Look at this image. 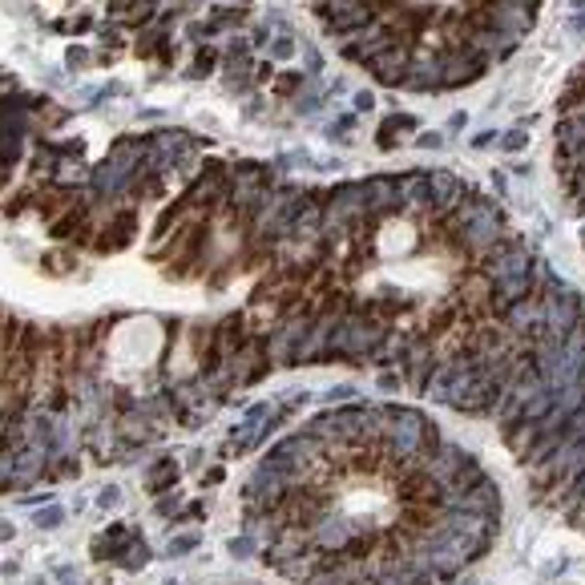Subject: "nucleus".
<instances>
[{
    "instance_id": "f257e3e1",
    "label": "nucleus",
    "mask_w": 585,
    "mask_h": 585,
    "mask_svg": "<svg viewBox=\"0 0 585 585\" xmlns=\"http://www.w3.org/2000/svg\"><path fill=\"white\" fill-rule=\"evenodd\" d=\"M133 230H137V214L133 210H117L109 218V227H101V234L93 238V250L101 255H114V250H126L133 243Z\"/></svg>"
},
{
    "instance_id": "f03ea898",
    "label": "nucleus",
    "mask_w": 585,
    "mask_h": 585,
    "mask_svg": "<svg viewBox=\"0 0 585 585\" xmlns=\"http://www.w3.org/2000/svg\"><path fill=\"white\" fill-rule=\"evenodd\" d=\"M133 537H137V533H133L130 525H109V529H105V533H101L98 541H93V557H98V561L121 557V553H126V545H130Z\"/></svg>"
},
{
    "instance_id": "7ed1b4c3",
    "label": "nucleus",
    "mask_w": 585,
    "mask_h": 585,
    "mask_svg": "<svg viewBox=\"0 0 585 585\" xmlns=\"http://www.w3.org/2000/svg\"><path fill=\"white\" fill-rule=\"evenodd\" d=\"M178 476H182L178 460H174V456H162V460H154V469L146 472V488L154 492V497H162L166 488L178 485Z\"/></svg>"
},
{
    "instance_id": "20e7f679",
    "label": "nucleus",
    "mask_w": 585,
    "mask_h": 585,
    "mask_svg": "<svg viewBox=\"0 0 585 585\" xmlns=\"http://www.w3.org/2000/svg\"><path fill=\"white\" fill-rule=\"evenodd\" d=\"M117 561H121V569H130V573H137V569H146V561H149V549H146V541H142V537H133L130 545H126V553H121Z\"/></svg>"
},
{
    "instance_id": "39448f33",
    "label": "nucleus",
    "mask_w": 585,
    "mask_h": 585,
    "mask_svg": "<svg viewBox=\"0 0 585 585\" xmlns=\"http://www.w3.org/2000/svg\"><path fill=\"white\" fill-rule=\"evenodd\" d=\"M230 549V557H238V561H246V557H259V545H255V537H246V533H238L234 541L227 545Z\"/></svg>"
},
{
    "instance_id": "423d86ee",
    "label": "nucleus",
    "mask_w": 585,
    "mask_h": 585,
    "mask_svg": "<svg viewBox=\"0 0 585 585\" xmlns=\"http://www.w3.org/2000/svg\"><path fill=\"white\" fill-rule=\"evenodd\" d=\"M214 65H218V53H214L210 45H202V49L194 53V69H190V73H194V77H206Z\"/></svg>"
},
{
    "instance_id": "0eeeda50",
    "label": "nucleus",
    "mask_w": 585,
    "mask_h": 585,
    "mask_svg": "<svg viewBox=\"0 0 585 585\" xmlns=\"http://www.w3.org/2000/svg\"><path fill=\"white\" fill-rule=\"evenodd\" d=\"M149 17H154V0H137V4H130V13H126V25L142 29Z\"/></svg>"
},
{
    "instance_id": "6e6552de",
    "label": "nucleus",
    "mask_w": 585,
    "mask_h": 585,
    "mask_svg": "<svg viewBox=\"0 0 585 585\" xmlns=\"http://www.w3.org/2000/svg\"><path fill=\"white\" fill-rule=\"evenodd\" d=\"M190 549H198V533H190V537H174V541H170V549H166V557H186Z\"/></svg>"
},
{
    "instance_id": "1a4fd4ad",
    "label": "nucleus",
    "mask_w": 585,
    "mask_h": 585,
    "mask_svg": "<svg viewBox=\"0 0 585 585\" xmlns=\"http://www.w3.org/2000/svg\"><path fill=\"white\" fill-rule=\"evenodd\" d=\"M525 146H529V133L525 130H509L501 137V149H509V154H517V149H525Z\"/></svg>"
},
{
    "instance_id": "9d476101",
    "label": "nucleus",
    "mask_w": 585,
    "mask_h": 585,
    "mask_svg": "<svg viewBox=\"0 0 585 585\" xmlns=\"http://www.w3.org/2000/svg\"><path fill=\"white\" fill-rule=\"evenodd\" d=\"M379 130H388V133H396V130H416V117H408V114H391Z\"/></svg>"
},
{
    "instance_id": "9b49d317",
    "label": "nucleus",
    "mask_w": 585,
    "mask_h": 585,
    "mask_svg": "<svg viewBox=\"0 0 585 585\" xmlns=\"http://www.w3.org/2000/svg\"><path fill=\"white\" fill-rule=\"evenodd\" d=\"M36 525H41V529H57V525H61V509H41V513H36Z\"/></svg>"
},
{
    "instance_id": "f8f14e48",
    "label": "nucleus",
    "mask_w": 585,
    "mask_h": 585,
    "mask_svg": "<svg viewBox=\"0 0 585 585\" xmlns=\"http://www.w3.org/2000/svg\"><path fill=\"white\" fill-rule=\"evenodd\" d=\"M299 85H303V77H299V73H283V77L275 81V89H278V93H295Z\"/></svg>"
},
{
    "instance_id": "ddd939ff",
    "label": "nucleus",
    "mask_w": 585,
    "mask_h": 585,
    "mask_svg": "<svg viewBox=\"0 0 585 585\" xmlns=\"http://www.w3.org/2000/svg\"><path fill=\"white\" fill-rule=\"evenodd\" d=\"M271 53H275V57H295V41H287V36H278L275 45H271Z\"/></svg>"
},
{
    "instance_id": "4468645a",
    "label": "nucleus",
    "mask_w": 585,
    "mask_h": 585,
    "mask_svg": "<svg viewBox=\"0 0 585 585\" xmlns=\"http://www.w3.org/2000/svg\"><path fill=\"white\" fill-rule=\"evenodd\" d=\"M416 142H420L424 149H440V146H444V137H440V133H420Z\"/></svg>"
},
{
    "instance_id": "2eb2a0df",
    "label": "nucleus",
    "mask_w": 585,
    "mask_h": 585,
    "mask_svg": "<svg viewBox=\"0 0 585 585\" xmlns=\"http://www.w3.org/2000/svg\"><path fill=\"white\" fill-rule=\"evenodd\" d=\"M174 509H178V497H158V513H162V517H170Z\"/></svg>"
},
{
    "instance_id": "dca6fc26",
    "label": "nucleus",
    "mask_w": 585,
    "mask_h": 585,
    "mask_svg": "<svg viewBox=\"0 0 585 585\" xmlns=\"http://www.w3.org/2000/svg\"><path fill=\"white\" fill-rule=\"evenodd\" d=\"M372 105H375V98L368 93V89H363V93H356V109H359V114H368Z\"/></svg>"
},
{
    "instance_id": "f3484780",
    "label": "nucleus",
    "mask_w": 585,
    "mask_h": 585,
    "mask_svg": "<svg viewBox=\"0 0 585 585\" xmlns=\"http://www.w3.org/2000/svg\"><path fill=\"white\" fill-rule=\"evenodd\" d=\"M492 142H497V133H492V130H485V133H476V137H472V146H476V149L492 146Z\"/></svg>"
},
{
    "instance_id": "a211bd4d",
    "label": "nucleus",
    "mask_w": 585,
    "mask_h": 585,
    "mask_svg": "<svg viewBox=\"0 0 585 585\" xmlns=\"http://www.w3.org/2000/svg\"><path fill=\"white\" fill-rule=\"evenodd\" d=\"M69 61H73V65H85V61H89V53H85V49H69Z\"/></svg>"
},
{
    "instance_id": "6ab92c4d",
    "label": "nucleus",
    "mask_w": 585,
    "mask_h": 585,
    "mask_svg": "<svg viewBox=\"0 0 585 585\" xmlns=\"http://www.w3.org/2000/svg\"><path fill=\"white\" fill-rule=\"evenodd\" d=\"M464 126H469V117H464V114H452V121H448V130H464Z\"/></svg>"
},
{
    "instance_id": "aec40b11",
    "label": "nucleus",
    "mask_w": 585,
    "mask_h": 585,
    "mask_svg": "<svg viewBox=\"0 0 585 585\" xmlns=\"http://www.w3.org/2000/svg\"><path fill=\"white\" fill-rule=\"evenodd\" d=\"M4 182H8V166H0V186H4Z\"/></svg>"
}]
</instances>
